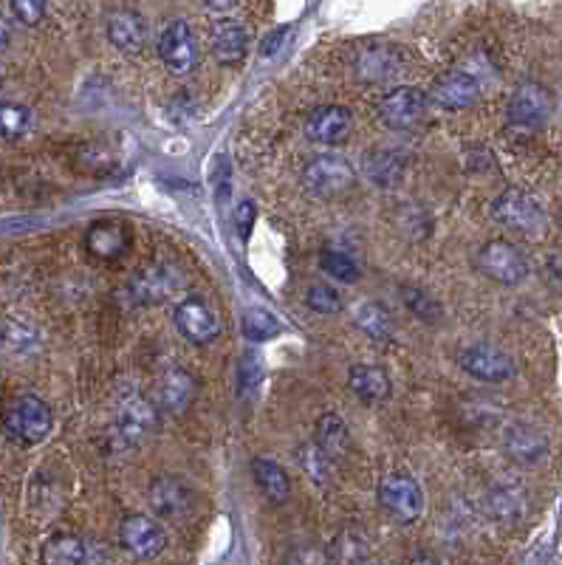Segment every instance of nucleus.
I'll list each match as a JSON object with an SVG mask.
<instances>
[{
  "instance_id": "obj_1",
  "label": "nucleus",
  "mask_w": 562,
  "mask_h": 565,
  "mask_svg": "<svg viewBox=\"0 0 562 565\" xmlns=\"http://www.w3.org/2000/svg\"><path fill=\"white\" fill-rule=\"evenodd\" d=\"M489 212H492V219L497 224H503L512 232H520L526 238H537L540 232H546V212H542L540 201L526 190H517V187L503 190L492 201Z\"/></svg>"
},
{
  "instance_id": "obj_2",
  "label": "nucleus",
  "mask_w": 562,
  "mask_h": 565,
  "mask_svg": "<svg viewBox=\"0 0 562 565\" xmlns=\"http://www.w3.org/2000/svg\"><path fill=\"white\" fill-rule=\"evenodd\" d=\"M51 424H55V415H51V408L43 399L21 396V399H14L9 404L7 419H3V433L12 442L32 447V444H40L51 433Z\"/></svg>"
},
{
  "instance_id": "obj_3",
  "label": "nucleus",
  "mask_w": 562,
  "mask_h": 565,
  "mask_svg": "<svg viewBox=\"0 0 562 565\" xmlns=\"http://www.w3.org/2000/svg\"><path fill=\"white\" fill-rule=\"evenodd\" d=\"M475 263H478V269L489 280H495L501 286H517V283L529 278V260H526V255L515 244H508V240L501 238L483 244L478 249Z\"/></svg>"
},
{
  "instance_id": "obj_4",
  "label": "nucleus",
  "mask_w": 562,
  "mask_h": 565,
  "mask_svg": "<svg viewBox=\"0 0 562 565\" xmlns=\"http://www.w3.org/2000/svg\"><path fill=\"white\" fill-rule=\"evenodd\" d=\"M379 504L399 523H415L424 515L428 501H424V492L413 478L390 472L379 481Z\"/></svg>"
},
{
  "instance_id": "obj_5",
  "label": "nucleus",
  "mask_w": 562,
  "mask_h": 565,
  "mask_svg": "<svg viewBox=\"0 0 562 565\" xmlns=\"http://www.w3.org/2000/svg\"><path fill=\"white\" fill-rule=\"evenodd\" d=\"M156 48L169 74H190L198 66V40L190 23L169 21L159 35Z\"/></svg>"
},
{
  "instance_id": "obj_6",
  "label": "nucleus",
  "mask_w": 562,
  "mask_h": 565,
  "mask_svg": "<svg viewBox=\"0 0 562 565\" xmlns=\"http://www.w3.org/2000/svg\"><path fill=\"white\" fill-rule=\"evenodd\" d=\"M551 94L540 82H523L508 99V125L517 130H540L551 116Z\"/></svg>"
},
{
  "instance_id": "obj_7",
  "label": "nucleus",
  "mask_w": 562,
  "mask_h": 565,
  "mask_svg": "<svg viewBox=\"0 0 562 565\" xmlns=\"http://www.w3.org/2000/svg\"><path fill=\"white\" fill-rule=\"evenodd\" d=\"M461 368L467 370L472 379L489 381V385H497V381H506L515 376V360L503 351V348L492 345V342H472L458 354Z\"/></svg>"
},
{
  "instance_id": "obj_8",
  "label": "nucleus",
  "mask_w": 562,
  "mask_h": 565,
  "mask_svg": "<svg viewBox=\"0 0 562 565\" xmlns=\"http://www.w3.org/2000/svg\"><path fill=\"white\" fill-rule=\"evenodd\" d=\"M356 181L351 164L339 156H317L303 170L305 190L317 198H337L348 192Z\"/></svg>"
},
{
  "instance_id": "obj_9",
  "label": "nucleus",
  "mask_w": 562,
  "mask_h": 565,
  "mask_svg": "<svg viewBox=\"0 0 562 565\" xmlns=\"http://www.w3.org/2000/svg\"><path fill=\"white\" fill-rule=\"evenodd\" d=\"M428 116V94L419 89L401 85V89L387 91L379 99V119L390 130H410L424 122Z\"/></svg>"
},
{
  "instance_id": "obj_10",
  "label": "nucleus",
  "mask_w": 562,
  "mask_h": 565,
  "mask_svg": "<svg viewBox=\"0 0 562 565\" xmlns=\"http://www.w3.org/2000/svg\"><path fill=\"white\" fill-rule=\"evenodd\" d=\"M173 320H176L178 331L190 342H196V345H210L224 331L215 308L207 301H201V297H187V301L178 303L176 311H173Z\"/></svg>"
},
{
  "instance_id": "obj_11",
  "label": "nucleus",
  "mask_w": 562,
  "mask_h": 565,
  "mask_svg": "<svg viewBox=\"0 0 562 565\" xmlns=\"http://www.w3.org/2000/svg\"><path fill=\"white\" fill-rule=\"evenodd\" d=\"M119 543L136 560H156L167 549V534L159 520L148 515H130L119 523Z\"/></svg>"
},
{
  "instance_id": "obj_12",
  "label": "nucleus",
  "mask_w": 562,
  "mask_h": 565,
  "mask_svg": "<svg viewBox=\"0 0 562 565\" xmlns=\"http://www.w3.org/2000/svg\"><path fill=\"white\" fill-rule=\"evenodd\" d=\"M503 450L520 467H537L549 458L551 442L535 424H512L503 433Z\"/></svg>"
},
{
  "instance_id": "obj_13",
  "label": "nucleus",
  "mask_w": 562,
  "mask_h": 565,
  "mask_svg": "<svg viewBox=\"0 0 562 565\" xmlns=\"http://www.w3.org/2000/svg\"><path fill=\"white\" fill-rule=\"evenodd\" d=\"M430 96L444 110H467L481 99V82L469 71H447L433 82Z\"/></svg>"
},
{
  "instance_id": "obj_14",
  "label": "nucleus",
  "mask_w": 562,
  "mask_h": 565,
  "mask_svg": "<svg viewBox=\"0 0 562 565\" xmlns=\"http://www.w3.org/2000/svg\"><path fill=\"white\" fill-rule=\"evenodd\" d=\"M108 554L94 540L80 534H55L43 545V563L46 565H102Z\"/></svg>"
},
{
  "instance_id": "obj_15",
  "label": "nucleus",
  "mask_w": 562,
  "mask_h": 565,
  "mask_svg": "<svg viewBox=\"0 0 562 565\" xmlns=\"http://www.w3.org/2000/svg\"><path fill=\"white\" fill-rule=\"evenodd\" d=\"M353 128V114L342 105H323L314 108L305 119V137L314 144H339L346 142Z\"/></svg>"
},
{
  "instance_id": "obj_16",
  "label": "nucleus",
  "mask_w": 562,
  "mask_h": 565,
  "mask_svg": "<svg viewBox=\"0 0 562 565\" xmlns=\"http://www.w3.org/2000/svg\"><path fill=\"white\" fill-rule=\"evenodd\" d=\"M85 249L96 260H119L130 249V229L122 221H96L85 232Z\"/></svg>"
},
{
  "instance_id": "obj_17",
  "label": "nucleus",
  "mask_w": 562,
  "mask_h": 565,
  "mask_svg": "<svg viewBox=\"0 0 562 565\" xmlns=\"http://www.w3.org/2000/svg\"><path fill=\"white\" fill-rule=\"evenodd\" d=\"M150 506H153L159 518L178 520L192 509V492L187 490L182 478L159 475L150 484Z\"/></svg>"
},
{
  "instance_id": "obj_18",
  "label": "nucleus",
  "mask_w": 562,
  "mask_h": 565,
  "mask_svg": "<svg viewBox=\"0 0 562 565\" xmlns=\"http://www.w3.org/2000/svg\"><path fill=\"white\" fill-rule=\"evenodd\" d=\"M119 436L128 444L144 442L156 429V408L139 393H130L119 408Z\"/></svg>"
},
{
  "instance_id": "obj_19",
  "label": "nucleus",
  "mask_w": 562,
  "mask_h": 565,
  "mask_svg": "<svg viewBox=\"0 0 562 565\" xmlns=\"http://www.w3.org/2000/svg\"><path fill=\"white\" fill-rule=\"evenodd\" d=\"M182 283H184L182 272H178L176 266L153 263V266H148V269H142V274L136 278L133 292L142 303H162V301H167L169 294L178 292Z\"/></svg>"
},
{
  "instance_id": "obj_20",
  "label": "nucleus",
  "mask_w": 562,
  "mask_h": 565,
  "mask_svg": "<svg viewBox=\"0 0 562 565\" xmlns=\"http://www.w3.org/2000/svg\"><path fill=\"white\" fill-rule=\"evenodd\" d=\"M249 28L237 17H224L212 28V55L224 66H235V62L244 60L246 51H249Z\"/></svg>"
},
{
  "instance_id": "obj_21",
  "label": "nucleus",
  "mask_w": 562,
  "mask_h": 565,
  "mask_svg": "<svg viewBox=\"0 0 562 565\" xmlns=\"http://www.w3.org/2000/svg\"><path fill=\"white\" fill-rule=\"evenodd\" d=\"M196 399V379L184 368H169L159 379V410L167 415H182Z\"/></svg>"
},
{
  "instance_id": "obj_22",
  "label": "nucleus",
  "mask_w": 562,
  "mask_h": 565,
  "mask_svg": "<svg viewBox=\"0 0 562 565\" xmlns=\"http://www.w3.org/2000/svg\"><path fill=\"white\" fill-rule=\"evenodd\" d=\"M108 40L110 46L125 51V55H139L148 43V28L144 21L136 12L119 9V12L108 14Z\"/></svg>"
},
{
  "instance_id": "obj_23",
  "label": "nucleus",
  "mask_w": 562,
  "mask_h": 565,
  "mask_svg": "<svg viewBox=\"0 0 562 565\" xmlns=\"http://www.w3.org/2000/svg\"><path fill=\"white\" fill-rule=\"evenodd\" d=\"M487 509L497 523H520L529 511V497L520 484H495L487 495Z\"/></svg>"
},
{
  "instance_id": "obj_24",
  "label": "nucleus",
  "mask_w": 562,
  "mask_h": 565,
  "mask_svg": "<svg viewBox=\"0 0 562 565\" xmlns=\"http://www.w3.org/2000/svg\"><path fill=\"white\" fill-rule=\"evenodd\" d=\"M356 74L365 82H387L401 74V55L390 46H371L360 51Z\"/></svg>"
},
{
  "instance_id": "obj_25",
  "label": "nucleus",
  "mask_w": 562,
  "mask_h": 565,
  "mask_svg": "<svg viewBox=\"0 0 562 565\" xmlns=\"http://www.w3.org/2000/svg\"><path fill=\"white\" fill-rule=\"evenodd\" d=\"M323 450V456L328 461H342V458L351 452V433H348V424L342 422V415L337 413H323L317 419V442H314Z\"/></svg>"
},
{
  "instance_id": "obj_26",
  "label": "nucleus",
  "mask_w": 562,
  "mask_h": 565,
  "mask_svg": "<svg viewBox=\"0 0 562 565\" xmlns=\"http://www.w3.org/2000/svg\"><path fill=\"white\" fill-rule=\"evenodd\" d=\"M348 385L365 404H379L390 396V379L376 365H353L348 374Z\"/></svg>"
},
{
  "instance_id": "obj_27",
  "label": "nucleus",
  "mask_w": 562,
  "mask_h": 565,
  "mask_svg": "<svg viewBox=\"0 0 562 565\" xmlns=\"http://www.w3.org/2000/svg\"><path fill=\"white\" fill-rule=\"evenodd\" d=\"M362 173H365V178L373 187H394L401 178V173H405V162L390 148H376L362 162Z\"/></svg>"
},
{
  "instance_id": "obj_28",
  "label": "nucleus",
  "mask_w": 562,
  "mask_h": 565,
  "mask_svg": "<svg viewBox=\"0 0 562 565\" xmlns=\"http://www.w3.org/2000/svg\"><path fill=\"white\" fill-rule=\"evenodd\" d=\"M251 472H255V481H258L260 492L269 497V504H285L289 495H292V481L285 475V470L278 461L271 458H255L251 461Z\"/></svg>"
},
{
  "instance_id": "obj_29",
  "label": "nucleus",
  "mask_w": 562,
  "mask_h": 565,
  "mask_svg": "<svg viewBox=\"0 0 562 565\" xmlns=\"http://www.w3.org/2000/svg\"><path fill=\"white\" fill-rule=\"evenodd\" d=\"M353 322L376 342H387L394 337V317H390V311L382 303H360V306L353 308Z\"/></svg>"
},
{
  "instance_id": "obj_30",
  "label": "nucleus",
  "mask_w": 562,
  "mask_h": 565,
  "mask_svg": "<svg viewBox=\"0 0 562 565\" xmlns=\"http://www.w3.org/2000/svg\"><path fill=\"white\" fill-rule=\"evenodd\" d=\"M32 128V110L21 103H0V139H23Z\"/></svg>"
},
{
  "instance_id": "obj_31",
  "label": "nucleus",
  "mask_w": 562,
  "mask_h": 565,
  "mask_svg": "<svg viewBox=\"0 0 562 565\" xmlns=\"http://www.w3.org/2000/svg\"><path fill=\"white\" fill-rule=\"evenodd\" d=\"M401 301H405L407 311L413 314L415 320H424V322H438L441 320V306L435 301L433 294H428L424 289H415V286H401Z\"/></svg>"
},
{
  "instance_id": "obj_32",
  "label": "nucleus",
  "mask_w": 562,
  "mask_h": 565,
  "mask_svg": "<svg viewBox=\"0 0 562 565\" xmlns=\"http://www.w3.org/2000/svg\"><path fill=\"white\" fill-rule=\"evenodd\" d=\"M319 269H323L328 278L339 280V283H353V280H360V266H356V260L346 252H337V249L319 252Z\"/></svg>"
},
{
  "instance_id": "obj_33",
  "label": "nucleus",
  "mask_w": 562,
  "mask_h": 565,
  "mask_svg": "<svg viewBox=\"0 0 562 565\" xmlns=\"http://www.w3.org/2000/svg\"><path fill=\"white\" fill-rule=\"evenodd\" d=\"M283 328H280V322L271 317L269 311H264V308H249L244 317V334L246 340L251 342H266L271 340V337H278Z\"/></svg>"
},
{
  "instance_id": "obj_34",
  "label": "nucleus",
  "mask_w": 562,
  "mask_h": 565,
  "mask_svg": "<svg viewBox=\"0 0 562 565\" xmlns=\"http://www.w3.org/2000/svg\"><path fill=\"white\" fill-rule=\"evenodd\" d=\"M305 303L319 317H333V314L342 311V297L337 294V289L326 286V283H314L305 292Z\"/></svg>"
},
{
  "instance_id": "obj_35",
  "label": "nucleus",
  "mask_w": 562,
  "mask_h": 565,
  "mask_svg": "<svg viewBox=\"0 0 562 565\" xmlns=\"http://www.w3.org/2000/svg\"><path fill=\"white\" fill-rule=\"evenodd\" d=\"M297 458L305 475L312 478V481H317V484H326L328 478H331L333 461H328V458L323 456V450H319L317 444H305V447H300Z\"/></svg>"
},
{
  "instance_id": "obj_36",
  "label": "nucleus",
  "mask_w": 562,
  "mask_h": 565,
  "mask_svg": "<svg viewBox=\"0 0 562 565\" xmlns=\"http://www.w3.org/2000/svg\"><path fill=\"white\" fill-rule=\"evenodd\" d=\"M264 381V362L255 351H246L241 356V365H237V385H241V393H249Z\"/></svg>"
},
{
  "instance_id": "obj_37",
  "label": "nucleus",
  "mask_w": 562,
  "mask_h": 565,
  "mask_svg": "<svg viewBox=\"0 0 562 565\" xmlns=\"http://www.w3.org/2000/svg\"><path fill=\"white\" fill-rule=\"evenodd\" d=\"M9 9H12V14L23 26H37V23H43V17H46V7L37 3V0H14Z\"/></svg>"
},
{
  "instance_id": "obj_38",
  "label": "nucleus",
  "mask_w": 562,
  "mask_h": 565,
  "mask_svg": "<svg viewBox=\"0 0 562 565\" xmlns=\"http://www.w3.org/2000/svg\"><path fill=\"white\" fill-rule=\"evenodd\" d=\"M285 565H331V557L317 545H297V549H292Z\"/></svg>"
},
{
  "instance_id": "obj_39",
  "label": "nucleus",
  "mask_w": 562,
  "mask_h": 565,
  "mask_svg": "<svg viewBox=\"0 0 562 565\" xmlns=\"http://www.w3.org/2000/svg\"><path fill=\"white\" fill-rule=\"evenodd\" d=\"M285 35H289V26H280L274 28L271 35L264 37V43H260V57H271V55H278L280 46H283Z\"/></svg>"
},
{
  "instance_id": "obj_40",
  "label": "nucleus",
  "mask_w": 562,
  "mask_h": 565,
  "mask_svg": "<svg viewBox=\"0 0 562 565\" xmlns=\"http://www.w3.org/2000/svg\"><path fill=\"white\" fill-rule=\"evenodd\" d=\"M251 221H255V207H251V201H244L237 207V226H244V235H249Z\"/></svg>"
},
{
  "instance_id": "obj_41",
  "label": "nucleus",
  "mask_w": 562,
  "mask_h": 565,
  "mask_svg": "<svg viewBox=\"0 0 562 565\" xmlns=\"http://www.w3.org/2000/svg\"><path fill=\"white\" fill-rule=\"evenodd\" d=\"M9 43H12V26H9V21L0 14V55L7 51Z\"/></svg>"
},
{
  "instance_id": "obj_42",
  "label": "nucleus",
  "mask_w": 562,
  "mask_h": 565,
  "mask_svg": "<svg viewBox=\"0 0 562 565\" xmlns=\"http://www.w3.org/2000/svg\"><path fill=\"white\" fill-rule=\"evenodd\" d=\"M410 565H441V563H438V560H433V557H415Z\"/></svg>"
}]
</instances>
